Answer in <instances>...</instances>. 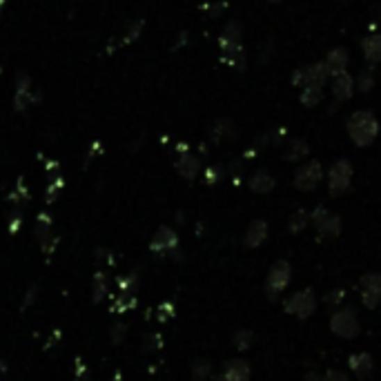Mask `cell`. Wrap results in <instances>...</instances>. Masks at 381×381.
Returning a JSON list of instances; mask_svg holds the SVG:
<instances>
[{"instance_id":"1","label":"cell","mask_w":381,"mask_h":381,"mask_svg":"<svg viewBox=\"0 0 381 381\" xmlns=\"http://www.w3.org/2000/svg\"><path fill=\"white\" fill-rule=\"evenodd\" d=\"M346 129H348V136H350V140L357 147H368V145H373L379 136V121L373 112L359 110L348 118Z\"/></svg>"},{"instance_id":"2","label":"cell","mask_w":381,"mask_h":381,"mask_svg":"<svg viewBox=\"0 0 381 381\" xmlns=\"http://www.w3.org/2000/svg\"><path fill=\"white\" fill-rule=\"evenodd\" d=\"M350 181H352L350 161H346V159L334 161L328 172V190L332 197H341V194H346V190L350 188Z\"/></svg>"},{"instance_id":"3","label":"cell","mask_w":381,"mask_h":381,"mask_svg":"<svg viewBox=\"0 0 381 381\" xmlns=\"http://www.w3.org/2000/svg\"><path fill=\"white\" fill-rule=\"evenodd\" d=\"M290 277H292V268H290L288 261H277V264L270 268V275L266 281L268 299H277L290 283Z\"/></svg>"},{"instance_id":"4","label":"cell","mask_w":381,"mask_h":381,"mask_svg":"<svg viewBox=\"0 0 381 381\" xmlns=\"http://www.w3.org/2000/svg\"><path fill=\"white\" fill-rule=\"evenodd\" d=\"M328 70H325V63H314L308 67H301L295 76L290 79V83L295 87H323L328 81Z\"/></svg>"},{"instance_id":"5","label":"cell","mask_w":381,"mask_h":381,"mask_svg":"<svg viewBox=\"0 0 381 381\" xmlns=\"http://www.w3.org/2000/svg\"><path fill=\"white\" fill-rule=\"evenodd\" d=\"M321 181H323V168L319 161H308L306 165H301L295 174V188L301 192L317 190Z\"/></svg>"},{"instance_id":"6","label":"cell","mask_w":381,"mask_h":381,"mask_svg":"<svg viewBox=\"0 0 381 381\" xmlns=\"http://www.w3.org/2000/svg\"><path fill=\"white\" fill-rule=\"evenodd\" d=\"M330 328L334 334L343 337V339H352V337L359 334V321H357L352 310H339V312L332 314Z\"/></svg>"},{"instance_id":"7","label":"cell","mask_w":381,"mask_h":381,"mask_svg":"<svg viewBox=\"0 0 381 381\" xmlns=\"http://www.w3.org/2000/svg\"><path fill=\"white\" fill-rule=\"evenodd\" d=\"M314 308H317V299H314L312 290H301V292H297L295 297H290L286 301V310L290 314H297V317H301V319L310 317V314L314 312Z\"/></svg>"},{"instance_id":"8","label":"cell","mask_w":381,"mask_h":381,"mask_svg":"<svg viewBox=\"0 0 381 381\" xmlns=\"http://www.w3.org/2000/svg\"><path fill=\"white\" fill-rule=\"evenodd\" d=\"M310 221L317 225V230L323 234V236H337L341 232V221L339 216L328 212L325 208H317L312 214H310Z\"/></svg>"},{"instance_id":"9","label":"cell","mask_w":381,"mask_h":381,"mask_svg":"<svg viewBox=\"0 0 381 381\" xmlns=\"http://www.w3.org/2000/svg\"><path fill=\"white\" fill-rule=\"evenodd\" d=\"M330 92L334 96V101L337 103H346V101H350L355 92H357V87H355V76L350 72H341V74H334L332 76V87H330Z\"/></svg>"},{"instance_id":"10","label":"cell","mask_w":381,"mask_h":381,"mask_svg":"<svg viewBox=\"0 0 381 381\" xmlns=\"http://www.w3.org/2000/svg\"><path fill=\"white\" fill-rule=\"evenodd\" d=\"M362 301L366 308H377L381 301V275L377 272H370L362 279Z\"/></svg>"},{"instance_id":"11","label":"cell","mask_w":381,"mask_h":381,"mask_svg":"<svg viewBox=\"0 0 381 381\" xmlns=\"http://www.w3.org/2000/svg\"><path fill=\"white\" fill-rule=\"evenodd\" d=\"M177 243H179V238H177V234H174V230H170V227L163 225L161 230L154 234V238H152L149 250H152V252L165 254V252H170L172 248H177Z\"/></svg>"},{"instance_id":"12","label":"cell","mask_w":381,"mask_h":381,"mask_svg":"<svg viewBox=\"0 0 381 381\" xmlns=\"http://www.w3.org/2000/svg\"><path fill=\"white\" fill-rule=\"evenodd\" d=\"M348 60H350V56H348V51L343 47H334L332 51H328V56H325V70H328L330 76L334 74H341V72H348Z\"/></svg>"},{"instance_id":"13","label":"cell","mask_w":381,"mask_h":381,"mask_svg":"<svg viewBox=\"0 0 381 381\" xmlns=\"http://www.w3.org/2000/svg\"><path fill=\"white\" fill-rule=\"evenodd\" d=\"M362 49H364V58L370 65L381 63V34L379 31H373L362 40Z\"/></svg>"},{"instance_id":"14","label":"cell","mask_w":381,"mask_h":381,"mask_svg":"<svg viewBox=\"0 0 381 381\" xmlns=\"http://www.w3.org/2000/svg\"><path fill=\"white\" fill-rule=\"evenodd\" d=\"M250 379V366L243 359H234L225 366L223 375L219 377V381H248Z\"/></svg>"},{"instance_id":"15","label":"cell","mask_w":381,"mask_h":381,"mask_svg":"<svg viewBox=\"0 0 381 381\" xmlns=\"http://www.w3.org/2000/svg\"><path fill=\"white\" fill-rule=\"evenodd\" d=\"M241 31H243V25L238 23V20H230V23L225 25L221 38H219L221 49H230V47L241 45Z\"/></svg>"},{"instance_id":"16","label":"cell","mask_w":381,"mask_h":381,"mask_svg":"<svg viewBox=\"0 0 381 381\" xmlns=\"http://www.w3.org/2000/svg\"><path fill=\"white\" fill-rule=\"evenodd\" d=\"M275 185H277V181L268 170H257L252 174V179H250V190L257 194H268L275 190Z\"/></svg>"},{"instance_id":"17","label":"cell","mask_w":381,"mask_h":381,"mask_svg":"<svg viewBox=\"0 0 381 381\" xmlns=\"http://www.w3.org/2000/svg\"><path fill=\"white\" fill-rule=\"evenodd\" d=\"M266 236H268V223L266 221H252L248 227V232H245V245L248 248H257L266 241Z\"/></svg>"},{"instance_id":"18","label":"cell","mask_w":381,"mask_h":381,"mask_svg":"<svg viewBox=\"0 0 381 381\" xmlns=\"http://www.w3.org/2000/svg\"><path fill=\"white\" fill-rule=\"evenodd\" d=\"M373 357H370L368 352H359V355H352L350 357V368L355 370V375L359 379L364 377H370V373H373Z\"/></svg>"},{"instance_id":"19","label":"cell","mask_w":381,"mask_h":381,"mask_svg":"<svg viewBox=\"0 0 381 381\" xmlns=\"http://www.w3.org/2000/svg\"><path fill=\"white\" fill-rule=\"evenodd\" d=\"M308 152H310V145L306 143V140L292 138V140H288V149L283 152V159L286 161H299L303 156H308Z\"/></svg>"},{"instance_id":"20","label":"cell","mask_w":381,"mask_h":381,"mask_svg":"<svg viewBox=\"0 0 381 381\" xmlns=\"http://www.w3.org/2000/svg\"><path fill=\"white\" fill-rule=\"evenodd\" d=\"M299 101L303 107H317L323 101V87H301Z\"/></svg>"},{"instance_id":"21","label":"cell","mask_w":381,"mask_h":381,"mask_svg":"<svg viewBox=\"0 0 381 381\" xmlns=\"http://www.w3.org/2000/svg\"><path fill=\"white\" fill-rule=\"evenodd\" d=\"M179 172L183 174L185 179H194L199 174V170H201V163H199V159L197 156H183L181 161H179Z\"/></svg>"},{"instance_id":"22","label":"cell","mask_w":381,"mask_h":381,"mask_svg":"<svg viewBox=\"0 0 381 381\" xmlns=\"http://www.w3.org/2000/svg\"><path fill=\"white\" fill-rule=\"evenodd\" d=\"M355 87L359 92H370L375 87V72H373V67H368V70H364L362 74L357 76L355 79Z\"/></svg>"},{"instance_id":"23","label":"cell","mask_w":381,"mask_h":381,"mask_svg":"<svg viewBox=\"0 0 381 381\" xmlns=\"http://www.w3.org/2000/svg\"><path fill=\"white\" fill-rule=\"evenodd\" d=\"M308 221H310V214H308L306 210H299V212L290 219V230H292V232H301L303 227L308 225Z\"/></svg>"},{"instance_id":"24","label":"cell","mask_w":381,"mask_h":381,"mask_svg":"<svg viewBox=\"0 0 381 381\" xmlns=\"http://www.w3.org/2000/svg\"><path fill=\"white\" fill-rule=\"evenodd\" d=\"M210 362H197L194 364V368H192V379L194 381H203L205 377L210 375Z\"/></svg>"},{"instance_id":"25","label":"cell","mask_w":381,"mask_h":381,"mask_svg":"<svg viewBox=\"0 0 381 381\" xmlns=\"http://www.w3.org/2000/svg\"><path fill=\"white\" fill-rule=\"evenodd\" d=\"M105 292H107L105 281H103V275L99 272V275H96V279H94V303H99L105 297Z\"/></svg>"},{"instance_id":"26","label":"cell","mask_w":381,"mask_h":381,"mask_svg":"<svg viewBox=\"0 0 381 381\" xmlns=\"http://www.w3.org/2000/svg\"><path fill=\"white\" fill-rule=\"evenodd\" d=\"M134 306H136V299H134V297H127V295H123L121 299L116 301L114 312H127V308H134Z\"/></svg>"},{"instance_id":"27","label":"cell","mask_w":381,"mask_h":381,"mask_svg":"<svg viewBox=\"0 0 381 381\" xmlns=\"http://www.w3.org/2000/svg\"><path fill=\"white\" fill-rule=\"evenodd\" d=\"M250 339H252V332H238L236 337H234V343H236V348H241V350H245L248 348V343H250Z\"/></svg>"},{"instance_id":"28","label":"cell","mask_w":381,"mask_h":381,"mask_svg":"<svg viewBox=\"0 0 381 381\" xmlns=\"http://www.w3.org/2000/svg\"><path fill=\"white\" fill-rule=\"evenodd\" d=\"M174 310H172V303H163V306L159 308V319L161 321H165L168 317H172Z\"/></svg>"},{"instance_id":"29","label":"cell","mask_w":381,"mask_h":381,"mask_svg":"<svg viewBox=\"0 0 381 381\" xmlns=\"http://www.w3.org/2000/svg\"><path fill=\"white\" fill-rule=\"evenodd\" d=\"M325 381H346V377L341 373H337V370H330V373L325 375Z\"/></svg>"},{"instance_id":"30","label":"cell","mask_w":381,"mask_h":381,"mask_svg":"<svg viewBox=\"0 0 381 381\" xmlns=\"http://www.w3.org/2000/svg\"><path fill=\"white\" fill-rule=\"evenodd\" d=\"M114 328H116V330H114V341L118 343V341H121V334H125V325H121V323H116V325H114Z\"/></svg>"},{"instance_id":"31","label":"cell","mask_w":381,"mask_h":381,"mask_svg":"<svg viewBox=\"0 0 381 381\" xmlns=\"http://www.w3.org/2000/svg\"><path fill=\"white\" fill-rule=\"evenodd\" d=\"M83 373H87V368L83 366V362L79 359V362H76V377H81Z\"/></svg>"},{"instance_id":"32","label":"cell","mask_w":381,"mask_h":381,"mask_svg":"<svg viewBox=\"0 0 381 381\" xmlns=\"http://www.w3.org/2000/svg\"><path fill=\"white\" fill-rule=\"evenodd\" d=\"M268 3H272V5H279V3H283V0H268Z\"/></svg>"}]
</instances>
